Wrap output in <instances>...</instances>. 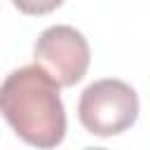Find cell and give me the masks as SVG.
<instances>
[{"label": "cell", "mask_w": 150, "mask_h": 150, "mask_svg": "<svg viewBox=\"0 0 150 150\" xmlns=\"http://www.w3.org/2000/svg\"><path fill=\"white\" fill-rule=\"evenodd\" d=\"M59 84L38 66L12 70L0 84V115L33 148H56L66 136V110Z\"/></svg>", "instance_id": "6da1fadb"}, {"label": "cell", "mask_w": 150, "mask_h": 150, "mask_svg": "<svg viewBox=\"0 0 150 150\" xmlns=\"http://www.w3.org/2000/svg\"><path fill=\"white\" fill-rule=\"evenodd\" d=\"M138 108V94L131 84L105 77L91 82L82 91L77 103V117L91 136L108 138L127 131L136 122Z\"/></svg>", "instance_id": "7a4b0ae2"}, {"label": "cell", "mask_w": 150, "mask_h": 150, "mask_svg": "<svg viewBox=\"0 0 150 150\" xmlns=\"http://www.w3.org/2000/svg\"><path fill=\"white\" fill-rule=\"evenodd\" d=\"M33 59L59 87H73L87 75L91 52L77 28L61 23L40 33L33 45Z\"/></svg>", "instance_id": "3957f363"}, {"label": "cell", "mask_w": 150, "mask_h": 150, "mask_svg": "<svg viewBox=\"0 0 150 150\" xmlns=\"http://www.w3.org/2000/svg\"><path fill=\"white\" fill-rule=\"evenodd\" d=\"M12 2L21 14H28V16L52 14L54 9H59L63 5V0H12Z\"/></svg>", "instance_id": "277c9868"}]
</instances>
